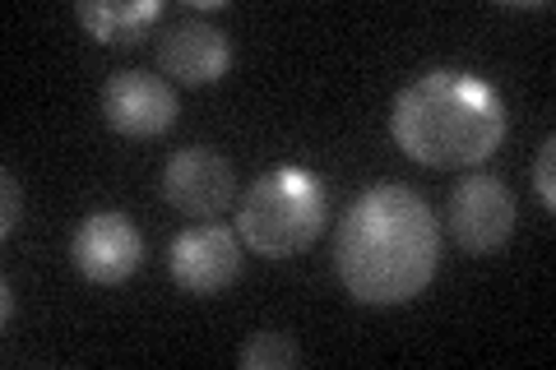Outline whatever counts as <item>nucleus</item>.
<instances>
[{
  "label": "nucleus",
  "instance_id": "3",
  "mask_svg": "<svg viewBox=\"0 0 556 370\" xmlns=\"http://www.w3.org/2000/svg\"><path fill=\"white\" fill-rule=\"evenodd\" d=\"M329 218L325 181L302 167H274L241 195L237 232L241 245H251L265 259H292L316 245Z\"/></svg>",
  "mask_w": 556,
  "mask_h": 370
},
{
  "label": "nucleus",
  "instance_id": "14",
  "mask_svg": "<svg viewBox=\"0 0 556 370\" xmlns=\"http://www.w3.org/2000/svg\"><path fill=\"white\" fill-rule=\"evenodd\" d=\"M0 296H5V302H0V320L14 324V288H10V278H0Z\"/></svg>",
  "mask_w": 556,
  "mask_h": 370
},
{
  "label": "nucleus",
  "instance_id": "2",
  "mask_svg": "<svg viewBox=\"0 0 556 370\" xmlns=\"http://www.w3.org/2000/svg\"><path fill=\"white\" fill-rule=\"evenodd\" d=\"M390 135L422 167H478L506 139V102L478 75L431 69L394 98Z\"/></svg>",
  "mask_w": 556,
  "mask_h": 370
},
{
  "label": "nucleus",
  "instance_id": "12",
  "mask_svg": "<svg viewBox=\"0 0 556 370\" xmlns=\"http://www.w3.org/2000/svg\"><path fill=\"white\" fill-rule=\"evenodd\" d=\"M533 195L538 204L556 214V139H543V149H538V163H533Z\"/></svg>",
  "mask_w": 556,
  "mask_h": 370
},
{
  "label": "nucleus",
  "instance_id": "11",
  "mask_svg": "<svg viewBox=\"0 0 556 370\" xmlns=\"http://www.w3.org/2000/svg\"><path fill=\"white\" fill-rule=\"evenodd\" d=\"M237 366L241 370H292L298 366V343H292V333H283V329H260L241 343Z\"/></svg>",
  "mask_w": 556,
  "mask_h": 370
},
{
  "label": "nucleus",
  "instance_id": "4",
  "mask_svg": "<svg viewBox=\"0 0 556 370\" xmlns=\"http://www.w3.org/2000/svg\"><path fill=\"white\" fill-rule=\"evenodd\" d=\"M163 200L190 222H214L237 200L232 163L214 149H177L163 167Z\"/></svg>",
  "mask_w": 556,
  "mask_h": 370
},
{
  "label": "nucleus",
  "instance_id": "1",
  "mask_svg": "<svg viewBox=\"0 0 556 370\" xmlns=\"http://www.w3.org/2000/svg\"><path fill=\"white\" fill-rule=\"evenodd\" d=\"M441 227L417 190L386 181L353 200L334 237V269L362 306H404L437 278Z\"/></svg>",
  "mask_w": 556,
  "mask_h": 370
},
{
  "label": "nucleus",
  "instance_id": "10",
  "mask_svg": "<svg viewBox=\"0 0 556 370\" xmlns=\"http://www.w3.org/2000/svg\"><path fill=\"white\" fill-rule=\"evenodd\" d=\"M159 14H163L159 0H130V5L126 0H79L75 5V20L84 24V33L98 42H108V47L139 42Z\"/></svg>",
  "mask_w": 556,
  "mask_h": 370
},
{
  "label": "nucleus",
  "instance_id": "7",
  "mask_svg": "<svg viewBox=\"0 0 556 370\" xmlns=\"http://www.w3.org/2000/svg\"><path fill=\"white\" fill-rule=\"evenodd\" d=\"M167 269L181 292L218 296L223 288H232L241 273V241H237V232H228V227H218V222L186 227L167 251Z\"/></svg>",
  "mask_w": 556,
  "mask_h": 370
},
{
  "label": "nucleus",
  "instance_id": "5",
  "mask_svg": "<svg viewBox=\"0 0 556 370\" xmlns=\"http://www.w3.org/2000/svg\"><path fill=\"white\" fill-rule=\"evenodd\" d=\"M177 88L149 69H116L102 84V116L126 139H159L177 126Z\"/></svg>",
  "mask_w": 556,
  "mask_h": 370
},
{
  "label": "nucleus",
  "instance_id": "9",
  "mask_svg": "<svg viewBox=\"0 0 556 370\" xmlns=\"http://www.w3.org/2000/svg\"><path fill=\"white\" fill-rule=\"evenodd\" d=\"M159 65L167 79H177L186 88H204V84H218L228 75L232 65V42L228 33L208 20H195V14H186V20L167 24L163 42H159Z\"/></svg>",
  "mask_w": 556,
  "mask_h": 370
},
{
  "label": "nucleus",
  "instance_id": "8",
  "mask_svg": "<svg viewBox=\"0 0 556 370\" xmlns=\"http://www.w3.org/2000/svg\"><path fill=\"white\" fill-rule=\"evenodd\" d=\"M75 269L98 288H121L144 264V237L126 214H89L70 241Z\"/></svg>",
  "mask_w": 556,
  "mask_h": 370
},
{
  "label": "nucleus",
  "instance_id": "6",
  "mask_svg": "<svg viewBox=\"0 0 556 370\" xmlns=\"http://www.w3.org/2000/svg\"><path fill=\"white\" fill-rule=\"evenodd\" d=\"M515 195L496 176H468L450 190V237L468 255H492L515 237Z\"/></svg>",
  "mask_w": 556,
  "mask_h": 370
},
{
  "label": "nucleus",
  "instance_id": "13",
  "mask_svg": "<svg viewBox=\"0 0 556 370\" xmlns=\"http://www.w3.org/2000/svg\"><path fill=\"white\" fill-rule=\"evenodd\" d=\"M0 190H5V204H0V237H14L20 214H24V190H20V176H14L10 167L0 171Z\"/></svg>",
  "mask_w": 556,
  "mask_h": 370
}]
</instances>
